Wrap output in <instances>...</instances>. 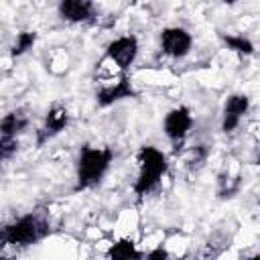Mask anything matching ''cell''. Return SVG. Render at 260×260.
<instances>
[{
  "mask_svg": "<svg viewBox=\"0 0 260 260\" xmlns=\"http://www.w3.org/2000/svg\"><path fill=\"white\" fill-rule=\"evenodd\" d=\"M69 124V112L65 106H51L49 112L45 114V120L41 124V128L37 130V146H43L45 142H49L51 138H55L57 134H61Z\"/></svg>",
  "mask_w": 260,
  "mask_h": 260,
  "instance_id": "7",
  "label": "cell"
},
{
  "mask_svg": "<svg viewBox=\"0 0 260 260\" xmlns=\"http://www.w3.org/2000/svg\"><path fill=\"white\" fill-rule=\"evenodd\" d=\"M16 150H18V140L16 138H0V154H2L4 160H8Z\"/></svg>",
  "mask_w": 260,
  "mask_h": 260,
  "instance_id": "15",
  "label": "cell"
},
{
  "mask_svg": "<svg viewBox=\"0 0 260 260\" xmlns=\"http://www.w3.org/2000/svg\"><path fill=\"white\" fill-rule=\"evenodd\" d=\"M169 160L162 150L156 146H140L138 150V177L134 181V195L138 199L146 197L156 189L160 179L167 175Z\"/></svg>",
  "mask_w": 260,
  "mask_h": 260,
  "instance_id": "2",
  "label": "cell"
},
{
  "mask_svg": "<svg viewBox=\"0 0 260 260\" xmlns=\"http://www.w3.org/2000/svg\"><path fill=\"white\" fill-rule=\"evenodd\" d=\"M144 260H169V252H167L162 246H158V248L150 250V252L144 256Z\"/></svg>",
  "mask_w": 260,
  "mask_h": 260,
  "instance_id": "17",
  "label": "cell"
},
{
  "mask_svg": "<svg viewBox=\"0 0 260 260\" xmlns=\"http://www.w3.org/2000/svg\"><path fill=\"white\" fill-rule=\"evenodd\" d=\"M207 158V148L205 146H195V150H191V158L187 160L191 169H199Z\"/></svg>",
  "mask_w": 260,
  "mask_h": 260,
  "instance_id": "16",
  "label": "cell"
},
{
  "mask_svg": "<svg viewBox=\"0 0 260 260\" xmlns=\"http://www.w3.org/2000/svg\"><path fill=\"white\" fill-rule=\"evenodd\" d=\"M37 43V32L35 30H22L16 35L12 47H10V55L12 57H20L24 55L28 49H32V45Z\"/></svg>",
  "mask_w": 260,
  "mask_h": 260,
  "instance_id": "14",
  "label": "cell"
},
{
  "mask_svg": "<svg viewBox=\"0 0 260 260\" xmlns=\"http://www.w3.org/2000/svg\"><path fill=\"white\" fill-rule=\"evenodd\" d=\"M128 98H138V91L134 89L132 81L126 75H122L114 83L102 85L95 91V102H98L100 108H108V106H112V104H116L120 100H128Z\"/></svg>",
  "mask_w": 260,
  "mask_h": 260,
  "instance_id": "8",
  "label": "cell"
},
{
  "mask_svg": "<svg viewBox=\"0 0 260 260\" xmlns=\"http://www.w3.org/2000/svg\"><path fill=\"white\" fill-rule=\"evenodd\" d=\"M106 260H144V256L132 240L122 238V240H118L110 246Z\"/></svg>",
  "mask_w": 260,
  "mask_h": 260,
  "instance_id": "12",
  "label": "cell"
},
{
  "mask_svg": "<svg viewBox=\"0 0 260 260\" xmlns=\"http://www.w3.org/2000/svg\"><path fill=\"white\" fill-rule=\"evenodd\" d=\"M136 55H138V39L134 35L118 37L106 47V59H110L122 71H126L136 61Z\"/></svg>",
  "mask_w": 260,
  "mask_h": 260,
  "instance_id": "6",
  "label": "cell"
},
{
  "mask_svg": "<svg viewBox=\"0 0 260 260\" xmlns=\"http://www.w3.org/2000/svg\"><path fill=\"white\" fill-rule=\"evenodd\" d=\"M248 108H250V98L246 93L228 95V100L223 104V114H221V130L225 134L234 132L238 128V124L242 122V118L246 116Z\"/></svg>",
  "mask_w": 260,
  "mask_h": 260,
  "instance_id": "9",
  "label": "cell"
},
{
  "mask_svg": "<svg viewBox=\"0 0 260 260\" xmlns=\"http://www.w3.org/2000/svg\"><path fill=\"white\" fill-rule=\"evenodd\" d=\"M191 126H193V116L187 106L169 110L165 116V122H162V130H165L167 138L175 144V148H179V144L187 138Z\"/></svg>",
  "mask_w": 260,
  "mask_h": 260,
  "instance_id": "4",
  "label": "cell"
},
{
  "mask_svg": "<svg viewBox=\"0 0 260 260\" xmlns=\"http://www.w3.org/2000/svg\"><path fill=\"white\" fill-rule=\"evenodd\" d=\"M219 39L223 41V45H225L230 51H234V53H238V55H242V57L254 53L252 41L246 39V37H242V35H225V32H219Z\"/></svg>",
  "mask_w": 260,
  "mask_h": 260,
  "instance_id": "13",
  "label": "cell"
},
{
  "mask_svg": "<svg viewBox=\"0 0 260 260\" xmlns=\"http://www.w3.org/2000/svg\"><path fill=\"white\" fill-rule=\"evenodd\" d=\"M51 234V223L41 213H26L16 217L2 230V244L14 248H28Z\"/></svg>",
  "mask_w": 260,
  "mask_h": 260,
  "instance_id": "3",
  "label": "cell"
},
{
  "mask_svg": "<svg viewBox=\"0 0 260 260\" xmlns=\"http://www.w3.org/2000/svg\"><path fill=\"white\" fill-rule=\"evenodd\" d=\"M28 126V116L24 110H12L8 112L0 122V138H16L24 128Z\"/></svg>",
  "mask_w": 260,
  "mask_h": 260,
  "instance_id": "11",
  "label": "cell"
},
{
  "mask_svg": "<svg viewBox=\"0 0 260 260\" xmlns=\"http://www.w3.org/2000/svg\"><path fill=\"white\" fill-rule=\"evenodd\" d=\"M193 47V37L183 26H167L160 30V49L173 59H183Z\"/></svg>",
  "mask_w": 260,
  "mask_h": 260,
  "instance_id": "5",
  "label": "cell"
},
{
  "mask_svg": "<svg viewBox=\"0 0 260 260\" xmlns=\"http://www.w3.org/2000/svg\"><path fill=\"white\" fill-rule=\"evenodd\" d=\"M57 10L67 22H91L95 18V6L87 0H63L59 2Z\"/></svg>",
  "mask_w": 260,
  "mask_h": 260,
  "instance_id": "10",
  "label": "cell"
},
{
  "mask_svg": "<svg viewBox=\"0 0 260 260\" xmlns=\"http://www.w3.org/2000/svg\"><path fill=\"white\" fill-rule=\"evenodd\" d=\"M114 160V150L110 146H91L83 144L77 156V177H75V193L85 191L102 183L110 165Z\"/></svg>",
  "mask_w": 260,
  "mask_h": 260,
  "instance_id": "1",
  "label": "cell"
},
{
  "mask_svg": "<svg viewBox=\"0 0 260 260\" xmlns=\"http://www.w3.org/2000/svg\"><path fill=\"white\" fill-rule=\"evenodd\" d=\"M242 260H260V254H256V256H248V258H242Z\"/></svg>",
  "mask_w": 260,
  "mask_h": 260,
  "instance_id": "18",
  "label": "cell"
}]
</instances>
